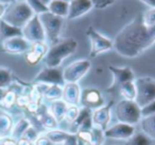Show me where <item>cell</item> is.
Instances as JSON below:
<instances>
[{"label":"cell","instance_id":"cell-1","mask_svg":"<svg viewBox=\"0 0 155 145\" xmlns=\"http://www.w3.org/2000/svg\"><path fill=\"white\" fill-rule=\"evenodd\" d=\"M113 44L120 56L136 58L154 45V42L149 28L142 22V17H137L117 34Z\"/></svg>","mask_w":155,"mask_h":145},{"label":"cell","instance_id":"cell-2","mask_svg":"<svg viewBox=\"0 0 155 145\" xmlns=\"http://www.w3.org/2000/svg\"><path fill=\"white\" fill-rule=\"evenodd\" d=\"M78 48V42L74 39H66L54 44L45 56L47 67L58 68L66 58L73 54Z\"/></svg>","mask_w":155,"mask_h":145},{"label":"cell","instance_id":"cell-3","mask_svg":"<svg viewBox=\"0 0 155 145\" xmlns=\"http://www.w3.org/2000/svg\"><path fill=\"white\" fill-rule=\"evenodd\" d=\"M114 113L118 123H124L134 126L139 123L141 119L140 108L134 100L122 99L118 102L115 106Z\"/></svg>","mask_w":155,"mask_h":145},{"label":"cell","instance_id":"cell-4","mask_svg":"<svg viewBox=\"0 0 155 145\" xmlns=\"http://www.w3.org/2000/svg\"><path fill=\"white\" fill-rule=\"evenodd\" d=\"M33 17V11L27 3L21 2L11 7L3 15L2 20L16 28L25 27Z\"/></svg>","mask_w":155,"mask_h":145},{"label":"cell","instance_id":"cell-5","mask_svg":"<svg viewBox=\"0 0 155 145\" xmlns=\"http://www.w3.org/2000/svg\"><path fill=\"white\" fill-rule=\"evenodd\" d=\"M136 87L135 102L140 109L155 100V79L151 77H140L134 80Z\"/></svg>","mask_w":155,"mask_h":145},{"label":"cell","instance_id":"cell-6","mask_svg":"<svg viewBox=\"0 0 155 145\" xmlns=\"http://www.w3.org/2000/svg\"><path fill=\"white\" fill-rule=\"evenodd\" d=\"M41 25H43L44 31H45L46 39L52 44H56L58 41V36L61 34L63 27V20L61 17L55 16L49 12L39 14L38 16Z\"/></svg>","mask_w":155,"mask_h":145},{"label":"cell","instance_id":"cell-7","mask_svg":"<svg viewBox=\"0 0 155 145\" xmlns=\"http://www.w3.org/2000/svg\"><path fill=\"white\" fill-rule=\"evenodd\" d=\"M91 67V63L86 59L74 61L73 63L69 64L62 71L65 83H78L88 73Z\"/></svg>","mask_w":155,"mask_h":145},{"label":"cell","instance_id":"cell-8","mask_svg":"<svg viewBox=\"0 0 155 145\" xmlns=\"http://www.w3.org/2000/svg\"><path fill=\"white\" fill-rule=\"evenodd\" d=\"M87 36L91 41V57L95 58L98 54H101L103 52L110 51L114 48L113 41L105 37L104 35L100 34L99 32L95 30L93 27H89L87 30Z\"/></svg>","mask_w":155,"mask_h":145},{"label":"cell","instance_id":"cell-9","mask_svg":"<svg viewBox=\"0 0 155 145\" xmlns=\"http://www.w3.org/2000/svg\"><path fill=\"white\" fill-rule=\"evenodd\" d=\"M21 32L24 39L28 42L38 43V42H44L46 40L45 31H44L43 25L38 16H33L28 22V24L24 27Z\"/></svg>","mask_w":155,"mask_h":145},{"label":"cell","instance_id":"cell-10","mask_svg":"<svg viewBox=\"0 0 155 145\" xmlns=\"http://www.w3.org/2000/svg\"><path fill=\"white\" fill-rule=\"evenodd\" d=\"M112 108L113 102H110V104L104 105L100 108L93 110V112H91V123H93L94 128L102 130V131L107 129L110 119H112Z\"/></svg>","mask_w":155,"mask_h":145},{"label":"cell","instance_id":"cell-11","mask_svg":"<svg viewBox=\"0 0 155 145\" xmlns=\"http://www.w3.org/2000/svg\"><path fill=\"white\" fill-rule=\"evenodd\" d=\"M136 133V129L133 125L124 123H117L115 125L108 127L103 131L105 138L112 140H122L127 141Z\"/></svg>","mask_w":155,"mask_h":145},{"label":"cell","instance_id":"cell-12","mask_svg":"<svg viewBox=\"0 0 155 145\" xmlns=\"http://www.w3.org/2000/svg\"><path fill=\"white\" fill-rule=\"evenodd\" d=\"M45 136L51 141L53 145H79V138L75 133H71L66 130L52 129L47 130Z\"/></svg>","mask_w":155,"mask_h":145},{"label":"cell","instance_id":"cell-13","mask_svg":"<svg viewBox=\"0 0 155 145\" xmlns=\"http://www.w3.org/2000/svg\"><path fill=\"white\" fill-rule=\"evenodd\" d=\"M80 104L82 105L84 108H88L91 110H95L100 107L104 106L105 102L100 93L99 90L97 89H85L81 93V102Z\"/></svg>","mask_w":155,"mask_h":145},{"label":"cell","instance_id":"cell-14","mask_svg":"<svg viewBox=\"0 0 155 145\" xmlns=\"http://www.w3.org/2000/svg\"><path fill=\"white\" fill-rule=\"evenodd\" d=\"M35 81L48 85H65L63 73L58 68L46 67L35 77Z\"/></svg>","mask_w":155,"mask_h":145},{"label":"cell","instance_id":"cell-15","mask_svg":"<svg viewBox=\"0 0 155 145\" xmlns=\"http://www.w3.org/2000/svg\"><path fill=\"white\" fill-rule=\"evenodd\" d=\"M108 68L113 74V83L110 85V89H114L122 83L134 80V73L130 67L110 66Z\"/></svg>","mask_w":155,"mask_h":145},{"label":"cell","instance_id":"cell-16","mask_svg":"<svg viewBox=\"0 0 155 145\" xmlns=\"http://www.w3.org/2000/svg\"><path fill=\"white\" fill-rule=\"evenodd\" d=\"M81 91L78 83H65L63 87L62 100H64L68 106H78L81 102Z\"/></svg>","mask_w":155,"mask_h":145},{"label":"cell","instance_id":"cell-17","mask_svg":"<svg viewBox=\"0 0 155 145\" xmlns=\"http://www.w3.org/2000/svg\"><path fill=\"white\" fill-rule=\"evenodd\" d=\"M93 7L91 0H72V2L69 5V11L67 17L69 19L80 17L84 15L85 13L89 12V10Z\"/></svg>","mask_w":155,"mask_h":145},{"label":"cell","instance_id":"cell-18","mask_svg":"<svg viewBox=\"0 0 155 145\" xmlns=\"http://www.w3.org/2000/svg\"><path fill=\"white\" fill-rule=\"evenodd\" d=\"M29 47H30L29 42L20 36L12 37V39L5 40V50L12 52V54H21V52L28 50Z\"/></svg>","mask_w":155,"mask_h":145},{"label":"cell","instance_id":"cell-19","mask_svg":"<svg viewBox=\"0 0 155 145\" xmlns=\"http://www.w3.org/2000/svg\"><path fill=\"white\" fill-rule=\"evenodd\" d=\"M47 52H48L47 44H45L44 42L34 43V45L32 46L31 50L27 54L28 63H30V64H36V63H38V61L41 59L44 58V56L47 54Z\"/></svg>","mask_w":155,"mask_h":145},{"label":"cell","instance_id":"cell-20","mask_svg":"<svg viewBox=\"0 0 155 145\" xmlns=\"http://www.w3.org/2000/svg\"><path fill=\"white\" fill-rule=\"evenodd\" d=\"M139 124L142 133L148 136L152 142H155V114L141 117Z\"/></svg>","mask_w":155,"mask_h":145},{"label":"cell","instance_id":"cell-21","mask_svg":"<svg viewBox=\"0 0 155 145\" xmlns=\"http://www.w3.org/2000/svg\"><path fill=\"white\" fill-rule=\"evenodd\" d=\"M68 105L64 102V100H55V102H52L51 106H50L48 112L56 119L58 123L64 121V117L66 115L67 109H68Z\"/></svg>","mask_w":155,"mask_h":145},{"label":"cell","instance_id":"cell-22","mask_svg":"<svg viewBox=\"0 0 155 145\" xmlns=\"http://www.w3.org/2000/svg\"><path fill=\"white\" fill-rule=\"evenodd\" d=\"M21 29L11 26L3 22L2 19L0 20V39L1 40H9L15 36H21Z\"/></svg>","mask_w":155,"mask_h":145},{"label":"cell","instance_id":"cell-23","mask_svg":"<svg viewBox=\"0 0 155 145\" xmlns=\"http://www.w3.org/2000/svg\"><path fill=\"white\" fill-rule=\"evenodd\" d=\"M49 11L51 14L58 17H66L68 16L69 5L62 0H53L49 5Z\"/></svg>","mask_w":155,"mask_h":145},{"label":"cell","instance_id":"cell-24","mask_svg":"<svg viewBox=\"0 0 155 145\" xmlns=\"http://www.w3.org/2000/svg\"><path fill=\"white\" fill-rule=\"evenodd\" d=\"M119 92L120 95L123 97V99L127 100H134L136 99V87L135 82L133 81H129V82L122 83L119 85Z\"/></svg>","mask_w":155,"mask_h":145},{"label":"cell","instance_id":"cell-25","mask_svg":"<svg viewBox=\"0 0 155 145\" xmlns=\"http://www.w3.org/2000/svg\"><path fill=\"white\" fill-rule=\"evenodd\" d=\"M44 96L46 99L55 102L62 99L63 96V87L61 85H49L44 92Z\"/></svg>","mask_w":155,"mask_h":145},{"label":"cell","instance_id":"cell-26","mask_svg":"<svg viewBox=\"0 0 155 145\" xmlns=\"http://www.w3.org/2000/svg\"><path fill=\"white\" fill-rule=\"evenodd\" d=\"M29 127H31L30 122L27 121V119H21L19 121L17 124H16L15 128L12 131V136H13V140H19L20 138H22L24 133L26 132V130L28 129Z\"/></svg>","mask_w":155,"mask_h":145},{"label":"cell","instance_id":"cell-27","mask_svg":"<svg viewBox=\"0 0 155 145\" xmlns=\"http://www.w3.org/2000/svg\"><path fill=\"white\" fill-rule=\"evenodd\" d=\"M152 141L148 138L147 136H144L142 132L139 133H135L131 139L125 142V145H152Z\"/></svg>","mask_w":155,"mask_h":145},{"label":"cell","instance_id":"cell-28","mask_svg":"<svg viewBox=\"0 0 155 145\" xmlns=\"http://www.w3.org/2000/svg\"><path fill=\"white\" fill-rule=\"evenodd\" d=\"M79 111H80V109L78 108V106H69L67 109L66 115L64 117V122H67L69 125H71L79 115Z\"/></svg>","mask_w":155,"mask_h":145},{"label":"cell","instance_id":"cell-29","mask_svg":"<svg viewBox=\"0 0 155 145\" xmlns=\"http://www.w3.org/2000/svg\"><path fill=\"white\" fill-rule=\"evenodd\" d=\"M11 82L10 71L5 68H0V88L5 87Z\"/></svg>","mask_w":155,"mask_h":145},{"label":"cell","instance_id":"cell-30","mask_svg":"<svg viewBox=\"0 0 155 145\" xmlns=\"http://www.w3.org/2000/svg\"><path fill=\"white\" fill-rule=\"evenodd\" d=\"M140 112H141V117H146L149 116V115L155 114V100L140 109Z\"/></svg>","mask_w":155,"mask_h":145},{"label":"cell","instance_id":"cell-31","mask_svg":"<svg viewBox=\"0 0 155 145\" xmlns=\"http://www.w3.org/2000/svg\"><path fill=\"white\" fill-rule=\"evenodd\" d=\"M37 136H38V134H37L36 130H35L34 128H32V127H29L28 129L26 130V132L24 133L22 138H26L27 140H29L30 142L34 143L35 140L37 139Z\"/></svg>","mask_w":155,"mask_h":145},{"label":"cell","instance_id":"cell-32","mask_svg":"<svg viewBox=\"0 0 155 145\" xmlns=\"http://www.w3.org/2000/svg\"><path fill=\"white\" fill-rule=\"evenodd\" d=\"M91 1L96 8H98V9L105 8V7H107V5H110V3L114 2V0H91Z\"/></svg>","mask_w":155,"mask_h":145},{"label":"cell","instance_id":"cell-33","mask_svg":"<svg viewBox=\"0 0 155 145\" xmlns=\"http://www.w3.org/2000/svg\"><path fill=\"white\" fill-rule=\"evenodd\" d=\"M34 145H53L51 143V141L45 136V133L41 134V136H38L37 139L35 140Z\"/></svg>","mask_w":155,"mask_h":145},{"label":"cell","instance_id":"cell-34","mask_svg":"<svg viewBox=\"0 0 155 145\" xmlns=\"http://www.w3.org/2000/svg\"><path fill=\"white\" fill-rule=\"evenodd\" d=\"M142 2L146 3L147 5H149L150 8H155V0H141Z\"/></svg>","mask_w":155,"mask_h":145},{"label":"cell","instance_id":"cell-35","mask_svg":"<svg viewBox=\"0 0 155 145\" xmlns=\"http://www.w3.org/2000/svg\"><path fill=\"white\" fill-rule=\"evenodd\" d=\"M0 145H5V144H3V143H2V144H0Z\"/></svg>","mask_w":155,"mask_h":145},{"label":"cell","instance_id":"cell-36","mask_svg":"<svg viewBox=\"0 0 155 145\" xmlns=\"http://www.w3.org/2000/svg\"><path fill=\"white\" fill-rule=\"evenodd\" d=\"M152 145H154V143H152Z\"/></svg>","mask_w":155,"mask_h":145},{"label":"cell","instance_id":"cell-37","mask_svg":"<svg viewBox=\"0 0 155 145\" xmlns=\"http://www.w3.org/2000/svg\"><path fill=\"white\" fill-rule=\"evenodd\" d=\"M153 143H154V145H155V142H153Z\"/></svg>","mask_w":155,"mask_h":145}]
</instances>
